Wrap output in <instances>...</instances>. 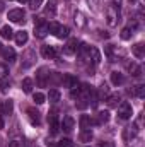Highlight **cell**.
<instances>
[{
    "mask_svg": "<svg viewBox=\"0 0 145 147\" xmlns=\"http://www.w3.org/2000/svg\"><path fill=\"white\" fill-rule=\"evenodd\" d=\"M118 115H119L121 120H128V118L133 115L132 105H130V103H119V105H118Z\"/></svg>",
    "mask_w": 145,
    "mask_h": 147,
    "instance_id": "1",
    "label": "cell"
},
{
    "mask_svg": "<svg viewBox=\"0 0 145 147\" xmlns=\"http://www.w3.org/2000/svg\"><path fill=\"white\" fill-rule=\"evenodd\" d=\"M24 17H26V14L22 9H12L9 12V21H12V22H24Z\"/></svg>",
    "mask_w": 145,
    "mask_h": 147,
    "instance_id": "2",
    "label": "cell"
},
{
    "mask_svg": "<svg viewBox=\"0 0 145 147\" xmlns=\"http://www.w3.org/2000/svg\"><path fill=\"white\" fill-rule=\"evenodd\" d=\"M41 55H43L44 58L51 60V58L56 57V50H55L53 46H43V48H41Z\"/></svg>",
    "mask_w": 145,
    "mask_h": 147,
    "instance_id": "3",
    "label": "cell"
},
{
    "mask_svg": "<svg viewBox=\"0 0 145 147\" xmlns=\"http://www.w3.org/2000/svg\"><path fill=\"white\" fill-rule=\"evenodd\" d=\"M34 34H36L38 38H44L46 34H48V24H44V22H39V24H36Z\"/></svg>",
    "mask_w": 145,
    "mask_h": 147,
    "instance_id": "4",
    "label": "cell"
},
{
    "mask_svg": "<svg viewBox=\"0 0 145 147\" xmlns=\"http://www.w3.org/2000/svg\"><path fill=\"white\" fill-rule=\"evenodd\" d=\"M0 51H2V55H3L5 60H9V62H14V60H15V51H14L10 46H5V48H2Z\"/></svg>",
    "mask_w": 145,
    "mask_h": 147,
    "instance_id": "5",
    "label": "cell"
},
{
    "mask_svg": "<svg viewBox=\"0 0 145 147\" xmlns=\"http://www.w3.org/2000/svg\"><path fill=\"white\" fill-rule=\"evenodd\" d=\"M12 111H14V103L10 99L0 105V115H12Z\"/></svg>",
    "mask_w": 145,
    "mask_h": 147,
    "instance_id": "6",
    "label": "cell"
},
{
    "mask_svg": "<svg viewBox=\"0 0 145 147\" xmlns=\"http://www.w3.org/2000/svg\"><path fill=\"white\" fill-rule=\"evenodd\" d=\"M108 96H109V87L106 86V84H103V86L99 87V91H97L96 98H97V101H104Z\"/></svg>",
    "mask_w": 145,
    "mask_h": 147,
    "instance_id": "7",
    "label": "cell"
},
{
    "mask_svg": "<svg viewBox=\"0 0 145 147\" xmlns=\"http://www.w3.org/2000/svg\"><path fill=\"white\" fill-rule=\"evenodd\" d=\"M63 84H65V87H70V89H73V87H77V77H73V75H70V74H67L65 77H63Z\"/></svg>",
    "mask_w": 145,
    "mask_h": 147,
    "instance_id": "8",
    "label": "cell"
},
{
    "mask_svg": "<svg viewBox=\"0 0 145 147\" xmlns=\"http://www.w3.org/2000/svg\"><path fill=\"white\" fill-rule=\"evenodd\" d=\"M28 39H29V34H28L26 31H19V33L15 34V43H17L19 46L26 45V43H28Z\"/></svg>",
    "mask_w": 145,
    "mask_h": 147,
    "instance_id": "9",
    "label": "cell"
},
{
    "mask_svg": "<svg viewBox=\"0 0 145 147\" xmlns=\"http://www.w3.org/2000/svg\"><path fill=\"white\" fill-rule=\"evenodd\" d=\"M77 45H79L77 39H70L68 45H67V48H65V53H67V55H73V53H77V50H79Z\"/></svg>",
    "mask_w": 145,
    "mask_h": 147,
    "instance_id": "10",
    "label": "cell"
},
{
    "mask_svg": "<svg viewBox=\"0 0 145 147\" xmlns=\"http://www.w3.org/2000/svg\"><path fill=\"white\" fill-rule=\"evenodd\" d=\"M109 121V111H99L97 113V118H96V123L97 125H104Z\"/></svg>",
    "mask_w": 145,
    "mask_h": 147,
    "instance_id": "11",
    "label": "cell"
},
{
    "mask_svg": "<svg viewBox=\"0 0 145 147\" xmlns=\"http://www.w3.org/2000/svg\"><path fill=\"white\" fill-rule=\"evenodd\" d=\"M119 101H121L119 94H111V96H108V106L109 108H118Z\"/></svg>",
    "mask_w": 145,
    "mask_h": 147,
    "instance_id": "12",
    "label": "cell"
},
{
    "mask_svg": "<svg viewBox=\"0 0 145 147\" xmlns=\"http://www.w3.org/2000/svg\"><path fill=\"white\" fill-rule=\"evenodd\" d=\"M62 128H63L65 132H72V128H73V118L72 116H65V118H63Z\"/></svg>",
    "mask_w": 145,
    "mask_h": 147,
    "instance_id": "13",
    "label": "cell"
},
{
    "mask_svg": "<svg viewBox=\"0 0 145 147\" xmlns=\"http://www.w3.org/2000/svg\"><path fill=\"white\" fill-rule=\"evenodd\" d=\"M28 115H29V120H31L33 125H39V121H41V120H39V113H38L34 108H29V110H28Z\"/></svg>",
    "mask_w": 145,
    "mask_h": 147,
    "instance_id": "14",
    "label": "cell"
},
{
    "mask_svg": "<svg viewBox=\"0 0 145 147\" xmlns=\"http://www.w3.org/2000/svg\"><path fill=\"white\" fill-rule=\"evenodd\" d=\"M133 55H135L137 58H144L145 57V46L142 43H138V45L133 46Z\"/></svg>",
    "mask_w": 145,
    "mask_h": 147,
    "instance_id": "15",
    "label": "cell"
},
{
    "mask_svg": "<svg viewBox=\"0 0 145 147\" xmlns=\"http://www.w3.org/2000/svg\"><path fill=\"white\" fill-rule=\"evenodd\" d=\"M79 123H80V128H82V130H87V128H89V127L92 125V120H91V118H89L87 115H82V116H80V121H79Z\"/></svg>",
    "mask_w": 145,
    "mask_h": 147,
    "instance_id": "16",
    "label": "cell"
},
{
    "mask_svg": "<svg viewBox=\"0 0 145 147\" xmlns=\"http://www.w3.org/2000/svg\"><path fill=\"white\" fill-rule=\"evenodd\" d=\"M79 139H80V142H91L92 140V132L89 128L87 130H82L80 135H79Z\"/></svg>",
    "mask_w": 145,
    "mask_h": 147,
    "instance_id": "17",
    "label": "cell"
},
{
    "mask_svg": "<svg viewBox=\"0 0 145 147\" xmlns=\"http://www.w3.org/2000/svg\"><path fill=\"white\" fill-rule=\"evenodd\" d=\"M111 82H113L114 86H119V84H123V74H119V72H111Z\"/></svg>",
    "mask_w": 145,
    "mask_h": 147,
    "instance_id": "18",
    "label": "cell"
},
{
    "mask_svg": "<svg viewBox=\"0 0 145 147\" xmlns=\"http://www.w3.org/2000/svg\"><path fill=\"white\" fill-rule=\"evenodd\" d=\"M0 34L3 39H10V38L14 36V31H12V28L10 26H3L2 28V31H0Z\"/></svg>",
    "mask_w": 145,
    "mask_h": 147,
    "instance_id": "19",
    "label": "cell"
},
{
    "mask_svg": "<svg viewBox=\"0 0 145 147\" xmlns=\"http://www.w3.org/2000/svg\"><path fill=\"white\" fill-rule=\"evenodd\" d=\"M46 75H50V74H46V69H39V74H38V84L39 86H46Z\"/></svg>",
    "mask_w": 145,
    "mask_h": 147,
    "instance_id": "20",
    "label": "cell"
},
{
    "mask_svg": "<svg viewBox=\"0 0 145 147\" xmlns=\"http://www.w3.org/2000/svg\"><path fill=\"white\" fill-rule=\"evenodd\" d=\"M48 99H50L51 103H58V101H60V91L51 89V91L48 92Z\"/></svg>",
    "mask_w": 145,
    "mask_h": 147,
    "instance_id": "21",
    "label": "cell"
},
{
    "mask_svg": "<svg viewBox=\"0 0 145 147\" xmlns=\"http://www.w3.org/2000/svg\"><path fill=\"white\" fill-rule=\"evenodd\" d=\"M89 55H92L94 63H99V62H101V53H99L97 48H91V46H89Z\"/></svg>",
    "mask_w": 145,
    "mask_h": 147,
    "instance_id": "22",
    "label": "cell"
},
{
    "mask_svg": "<svg viewBox=\"0 0 145 147\" xmlns=\"http://www.w3.org/2000/svg\"><path fill=\"white\" fill-rule=\"evenodd\" d=\"M58 31H60V24L58 22H50L48 24V33H51V34H58Z\"/></svg>",
    "mask_w": 145,
    "mask_h": 147,
    "instance_id": "23",
    "label": "cell"
},
{
    "mask_svg": "<svg viewBox=\"0 0 145 147\" xmlns=\"http://www.w3.org/2000/svg\"><path fill=\"white\" fill-rule=\"evenodd\" d=\"M31 89H33V80L26 77V79L22 80V91H24V92H31Z\"/></svg>",
    "mask_w": 145,
    "mask_h": 147,
    "instance_id": "24",
    "label": "cell"
},
{
    "mask_svg": "<svg viewBox=\"0 0 145 147\" xmlns=\"http://www.w3.org/2000/svg\"><path fill=\"white\" fill-rule=\"evenodd\" d=\"M58 130H60L58 121H56V120H51V121H50V134H51V135H56Z\"/></svg>",
    "mask_w": 145,
    "mask_h": 147,
    "instance_id": "25",
    "label": "cell"
},
{
    "mask_svg": "<svg viewBox=\"0 0 145 147\" xmlns=\"http://www.w3.org/2000/svg\"><path fill=\"white\" fill-rule=\"evenodd\" d=\"M130 72H132L133 77H140V75H142V69H140L137 63H132V65H130Z\"/></svg>",
    "mask_w": 145,
    "mask_h": 147,
    "instance_id": "26",
    "label": "cell"
},
{
    "mask_svg": "<svg viewBox=\"0 0 145 147\" xmlns=\"http://www.w3.org/2000/svg\"><path fill=\"white\" fill-rule=\"evenodd\" d=\"M33 99H34V103H36V105H43V103H44V99H46V96H44L43 92H34Z\"/></svg>",
    "mask_w": 145,
    "mask_h": 147,
    "instance_id": "27",
    "label": "cell"
},
{
    "mask_svg": "<svg viewBox=\"0 0 145 147\" xmlns=\"http://www.w3.org/2000/svg\"><path fill=\"white\" fill-rule=\"evenodd\" d=\"M43 2H44V0H29L28 3H29V7H31L33 10H38V9L43 5Z\"/></svg>",
    "mask_w": 145,
    "mask_h": 147,
    "instance_id": "28",
    "label": "cell"
},
{
    "mask_svg": "<svg viewBox=\"0 0 145 147\" xmlns=\"http://www.w3.org/2000/svg\"><path fill=\"white\" fill-rule=\"evenodd\" d=\"M108 22H109V26H114V24H116V14H114L113 9L108 12Z\"/></svg>",
    "mask_w": 145,
    "mask_h": 147,
    "instance_id": "29",
    "label": "cell"
},
{
    "mask_svg": "<svg viewBox=\"0 0 145 147\" xmlns=\"http://www.w3.org/2000/svg\"><path fill=\"white\" fill-rule=\"evenodd\" d=\"M68 28L67 26H60V31H58V34H56V38H67L68 36Z\"/></svg>",
    "mask_w": 145,
    "mask_h": 147,
    "instance_id": "30",
    "label": "cell"
},
{
    "mask_svg": "<svg viewBox=\"0 0 145 147\" xmlns=\"http://www.w3.org/2000/svg\"><path fill=\"white\" fill-rule=\"evenodd\" d=\"M132 34H133V33H132V28H125V29L121 31V39H125V41H126V39H130V38H132Z\"/></svg>",
    "mask_w": 145,
    "mask_h": 147,
    "instance_id": "31",
    "label": "cell"
},
{
    "mask_svg": "<svg viewBox=\"0 0 145 147\" xmlns=\"http://www.w3.org/2000/svg\"><path fill=\"white\" fill-rule=\"evenodd\" d=\"M135 96H137V98H144V96H145V86L140 84V86H137V87H135Z\"/></svg>",
    "mask_w": 145,
    "mask_h": 147,
    "instance_id": "32",
    "label": "cell"
},
{
    "mask_svg": "<svg viewBox=\"0 0 145 147\" xmlns=\"http://www.w3.org/2000/svg\"><path fill=\"white\" fill-rule=\"evenodd\" d=\"M7 75H9V69H7V65L0 63V80H2V79H5Z\"/></svg>",
    "mask_w": 145,
    "mask_h": 147,
    "instance_id": "33",
    "label": "cell"
},
{
    "mask_svg": "<svg viewBox=\"0 0 145 147\" xmlns=\"http://www.w3.org/2000/svg\"><path fill=\"white\" fill-rule=\"evenodd\" d=\"M56 147H73V142L70 140V139H63V140L58 142V146Z\"/></svg>",
    "mask_w": 145,
    "mask_h": 147,
    "instance_id": "34",
    "label": "cell"
},
{
    "mask_svg": "<svg viewBox=\"0 0 145 147\" xmlns=\"http://www.w3.org/2000/svg\"><path fill=\"white\" fill-rule=\"evenodd\" d=\"M9 86H10V82H9V80H5V79H2V80H0V91H2V92H5V91L9 89Z\"/></svg>",
    "mask_w": 145,
    "mask_h": 147,
    "instance_id": "35",
    "label": "cell"
},
{
    "mask_svg": "<svg viewBox=\"0 0 145 147\" xmlns=\"http://www.w3.org/2000/svg\"><path fill=\"white\" fill-rule=\"evenodd\" d=\"M55 3H56V0H51L50 3H48V7H46V12H51V14H55Z\"/></svg>",
    "mask_w": 145,
    "mask_h": 147,
    "instance_id": "36",
    "label": "cell"
},
{
    "mask_svg": "<svg viewBox=\"0 0 145 147\" xmlns=\"http://www.w3.org/2000/svg\"><path fill=\"white\" fill-rule=\"evenodd\" d=\"M97 147H114V144L113 142H99Z\"/></svg>",
    "mask_w": 145,
    "mask_h": 147,
    "instance_id": "37",
    "label": "cell"
},
{
    "mask_svg": "<svg viewBox=\"0 0 145 147\" xmlns=\"http://www.w3.org/2000/svg\"><path fill=\"white\" fill-rule=\"evenodd\" d=\"M10 147H21V142H17V140H15V142H12V144H10Z\"/></svg>",
    "mask_w": 145,
    "mask_h": 147,
    "instance_id": "38",
    "label": "cell"
},
{
    "mask_svg": "<svg viewBox=\"0 0 145 147\" xmlns=\"http://www.w3.org/2000/svg\"><path fill=\"white\" fill-rule=\"evenodd\" d=\"M99 33H101V38H109V34L106 33V31H104V33H103V31H99Z\"/></svg>",
    "mask_w": 145,
    "mask_h": 147,
    "instance_id": "39",
    "label": "cell"
},
{
    "mask_svg": "<svg viewBox=\"0 0 145 147\" xmlns=\"http://www.w3.org/2000/svg\"><path fill=\"white\" fill-rule=\"evenodd\" d=\"M3 7H5V5H3V0H0V12L3 10Z\"/></svg>",
    "mask_w": 145,
    "mask_h": 147,
    "instance_id": "40",
    "label": "cell"
},
{
    "mask_svg": "<svg viewBox=\"0 0 145 147\" xmlns=\"http://www.w3.org/2000/svg\"><path fill=\"white\" fill-rule=\"evenodd\" d=\"M113 2H114V3H116L118 7H119V3H121V0H113Z\"/></svg>",
    "mask_w": 145,
    "mask_h": 147,
    "instance_id": "41",
    "label": "cell"
},
{
    "mask_svg": "<svg viewBox=\"0 0 145 147\" xmlns=\"http://www.w3.org/2000/svg\"><path fill=\"white\" fill-rule=\"evenodd\" d=\"M19 2H21V3H24V2H29V0H19Z\"/></svg>",
    "mask_w": 145,
    "mask_h": 147,
    "instance_id": "42",
    "label": "cell"
},
{
    "mask_svg": "<svg viewBox=\"0 0 145 147\" xmlns=\"http://www.w3.org/2000/svg\"><path fill=\"white\" fill-rule=\"evenodd\" d=\"M130 2H137V0H130Z\"/></svg>",
    "mask_w": 145,
    "mask_h": 147,
    "instance_id": "43",
    "label": "cell"
}]
</instances>
